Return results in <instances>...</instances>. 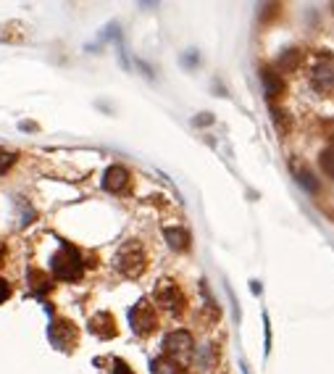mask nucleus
Returning <instances> with one entry per match:
<instances>
[{
  "label": "nucleus",
  "mask_w": 334,
  "mask_h": 374,
  "mask_svg": "<svg viewBox=\"0 0 334 374\" xmlns=\"http://www.w3.org/2000/svg\"><path fill=\"white\" fill-rule=\"evenodd\" d=\"M116 266H119L121 275L127 277H140L145 272V251H142L140 242H127L116 256Z\"/></svg>",
  "instance_id": "f257e3e1"
},
{
  "label": "nucleus",
  "mask_w": 334,
  "mask_h": 374,
  "mask_svg": "<svg viewBox=\"0 0 334 374\" xmlns=\"http://www.w3.org/2000/svg\"><path fill=\"white\" fill-rule=\"evenodd\" d=\"M53 272L58 279H76V277L82 275V261H79V254H76L74 248L66 245L61 254H55Z\"/></svg>",
  "instance_id": "f03ea898"
},
{
  "label": "nucleus",
  "mask_w": 334,
  "mask_h": 374,
  "mask_svg": "<svg viewBox=\"0 0 334 374\" xmlns=\"http://www.w3.org/2000/svg\"><path fill=\"white\" fill-rule=\"evenodd\" d=\"M166 353L176 363L190 361V356H193V340H190V335L187 332H174V335H169L166 338Z\"/></svg>",
  "instance_id": "7ed1b4c3"
},
{
  "label": "nucleus",
  "mask_w": 334,
  "mask_h": 374,
  "mask_svg": "<svg viewBox=\"0 0 334 374\" xmlns=\"http://www.w3.org/2000/svg\"><path fill=\"white\" fill-rule=\"evenodd\" d=\"M313 85L319 90H334V58L332 55H321L316 61V67L311 71Z\"/></svg>",
  "instance_id": "20e7f679"
},
{
  "label": "nucleus",
  "mask_w": 334,
  "mask_h": 374,
  "mask_svg": "<svg viewBox=\"0 0 334 374\" xmlns=\"http://www.w3.org/2000/svg\"><path fill=\"white\" fill-rule=\"evenodd\" d=\"M155 298H158V303H161L166 311H174V314H179L184 306V296L182 290L174 285V282H163V285H158V290H155Z\"/></svg>",
  "instance_id": "39448f33"
},
{
  "label": "nucleus",
  "mask_w": 334,
  "mask_h": 374,
  "mask_svg": "<svg viewBox=\"0 0 334 374\" xmlns=\"http://www.w3.org/2000/svg\"><path fill=\"white\" fill-rule=\"evenodd\" d=\"M130 319H132V324H134V330L140 332V335H148V332L155 330V314H153V308L148 300H140L137 306L132 308Z\"/></svg>",
  "instance_id": "423d86ee"
},
{
  "label": "nucleus",
  "mask_w": 334,
  "mask_h": 374,
  "mask_svg": "<svg viewBox=\"0 0 334 374\" xmlns=\"http://www.w3.org/2000/svg\"><path fill=\"white\" fill-rule=\"evenodd\" d=\"M103 185H106V190H111V193H121L124 187L130 185V174H127V169H124V166H111V169L106 172Z\"/></svg>",
  "instance_id": "0eeeda50"
},
{
  "label": "nucleus",
  "mask_w": 334,
  "mask_h": 374,
  "mask_svg": "<svg viewBox=\"0 0 334 374\" xmlns=\"http://www.w3.org/2000/svg\"><path fill=\"white\" fill-rule=\"evenodd\" d=\"M92 332L100 335V338H111V335H116V327H113V317H108V314H100L92 319Z\"/></svg>",
  "instance_id": "6e6552de"
},
{
  "label": "nucleus",
  "mask_w": 334,
  "mask_h": 374,
  "mask_svg": "<svg viewBox=\"0 0 334 374\" xmlns=\"http://www.w3.org/2000/svg\"><path fill=\"white\" fill-rule=\"evenodd\" d=\"M263 88H266V95L269 98H274V95H279L281 92V79H279V74H274L271 69H263Z\"/></svg>",
  "instance_id": "1a4fd4ad"
},
{
  "label": "nucleus",
  "mask_w": 334,
  "mask_h": 374,
  "mask_svg": "<svg viewBox=\"0 0 334 374\" xmlns=\"http://www.w3.org/2000/svg\"><path fill=\"white\" fill-rule=\"evenodd\" d=\"M166 237H169V245L176 248V251H184L190 245V235L184 230H166Z\"/></svg>",
  "instance_id": "9d476101"
},
{
  "label": "nucleus",
  "mask_w": 334,
  "mask_h": 374,
  "mask_svg": "<svg viewBox=\"0 0 334 374\" xmlns=\"http://www.w3.org/2000/svg\"><path fill=\"white\" fill-rule=\"evenodd\" d=\"M319 164H321V172H323V174L332 176V179H334V148L323 151L321 158H319Z\"/></svg>",
  "instance_id": "9b49d317"
},
{
  "label": "nucleus",
  "mask_w": 334,
  "mask_h": 374,
  "mask_svg": "<svg viewBox=\"0 0 334 374\" xmlns=\"http://www.w3.org/2000/svg\"><path fill=\"white\" fill-rule=\"evenodd\" d=\"M298 182H300L302 187H308L311 193H316V190H319V185H316V179H313L311 172H305V169H300V172H298Z\"/></svg>",
  "instance_id": "f8f14e48"
},
{
  "label": "nucleus",
  "mask_w": 334,
  "mask_h": 374,
  "mask_svg": "<svg viewBox=\"0 0 334 374\" xmlns=\"http://www.w3.org/2000/svg\"><path fill=\"white\" fill-rule=\"evenodd\" d=\"M32 285H34V290H40V293L50 290V282H48V277L40 275V272H32Z\"/></svg>",
  "instance_id": "ddd939ff"
},
{
  "label": "nucleus",
  "mask_w": 334,
  "mask_h": 374,
  "mask_svg": "<svg viewBox=\"0 0 334 374\" xmlns=\"http://www.w3.org/2000/svg\"><path fill=\"white\" fill-rule=\"evenodd\" d=\"M13 161H16V155L8 153V151H0V174L8 172V169L13 166Z\"/></svg>",
  "instance_id": "4468645a"
},
{
  "label": "nucleus",
  "mask_w": 334,
  "mask_h": 374,
  "mask_svg": "<svg viewBox=\"0 0 334 374\" xmlns=\"http://www.w3.org/2000/svg\"><path fill=\"white\" fill-rule=\"evenodd\" d=\"M155 374H174V366H172V363L158 361V363H155Z\"/></svg>",
  "instance_id": "2eb2a0df"
},
{
  "label": "nucleus",
  "mask_w": 334,
  "mask_h": 374,
  "mask_svg": "<svg viewBox=\"0 0 334 374\" xmlns=\"http://www.w3.org/2000/svg\"><path fill=\"white\" fill-rule=\"evenodd\" d=\"M8 293H11V290H8V285H6L3 279H0V303H3L6 298H8Z\"/></svg>",
  "instance_id": "dca6fc26"
},
{
  "label": "nucleus",
  "mask_w": 334,
  "mask_h": 374,
  "mask_svg": "<svg viewBox=\"0 0 334 374\" xmlns=\"http://www.w3.org/2000/svg\"><path fill=\"white\" fill-rule=\"evenodd\" d=\"M116 374H132L130 369H127V366H124V363H119V369H116Z\"/></svg>",
  "instance_id": "f3484780"
},
{
  "label": "nucleus",
  "mask_w": 334,
  "mask_h": 374,
  "mask_svg": "<svg viewBox=\"0 0 334 374\" xmlns=\"http://www.w3.org/2000/svg\"><path fill=\"white\" fill-rule=\"evenodd\" d=\"M3 254H6V251H3V245H0V258H3Z\"/></svg>",
  "instance_id": "a211bd4d"
}]
</instances>
